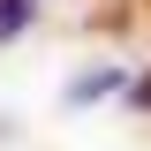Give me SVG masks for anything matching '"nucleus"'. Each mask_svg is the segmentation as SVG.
Here are the masks:
<instances>
[{
  "instance_id": "nucleus-2",
  "label": "nucleus",
  "mask_w": 151,
  "mask_h": 151,
  "mask_svg": "<svg viewBox=\"0 0 151 151\" xmlns=\"http://www.w3.org/2000/svg\"><path fill=\"white\" fill-rule=\"evenodd\" d=\"M30 15H38V0H0V45L30 30Z\"/></svg>"
},
{
  "instance_id": "nucleus-1",
  "label": "nucleus",
  "mask_w": 151,
  "mask_h": 151,
  "mask_svg": "<svg viewBox=\"0 0 151 151\" xmlns=\"http://www.w3.org/2000/svg\"><path fill=\"white\" fill-rule=\"evenodd\" d=\"M121 83H129V68H98L91 83H68V106H91V98H113Z\"/></svg>"
},
{
  "instance_id": "nucleus-3",
  "label": "nucleus",
  "mask_w": 151,
  "mask_h": 151,
  "mask_svg": "<svg viewBox=\"0 0 151 151\" xmlns=\"http://www.w3.org/2000/svg\"><path fill=\"white\" fill-rule=\"evenodd\" d=\"M121 98H129L136 113H151V68H144V76H129V83H121Z\"/></svg>"
}]
</instances>
